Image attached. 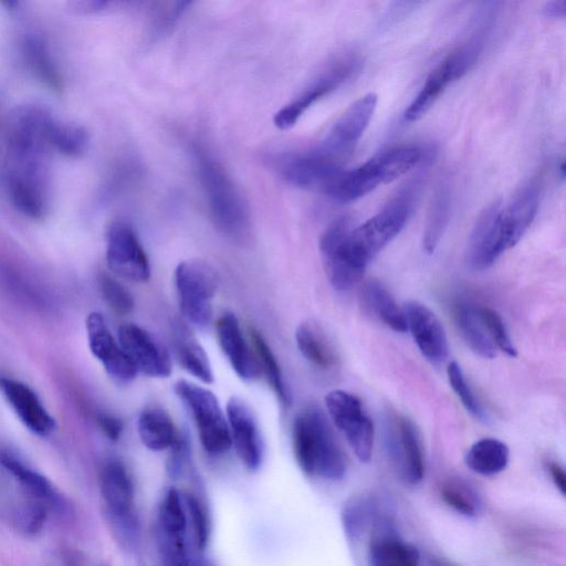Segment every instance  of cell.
Segmentation results:
<instances>
[{"label":"cell","mask_w":566,"mask_h":566,"mask_svg":"<svg viewBox=\"0 0 566 566\" xmlns=\"http://www.w3.org/2000/svg\"><path fill=\"white\" fill-rule=\"evenodd\" d=\"M409 212L410 200L399 197L358 227L342 217L325 229L319 252L334 289L347 291L360 280L367 264L402 230Z\"/></svg>","instance_id":"6da1fadb"},{"label":"cell","mask_w":566,"mask_h":566,"mask_svg":"<svg viewBox=\"0 0 566 566\" xmlns=\"http://www.w3.org/2000/svg\"><path fill=\"white\" fill-rule=\"evenodd\" d=\"M50 149L17 130H8L3 180L13 207L23 216L39 220L50 208Z\"/></svg>","instance_id":"7a4b0ae2"},{"label":"cell","mask_w":566,"mask_h":566,"mask_svg":"<svg viewBox=\"0 0 566 566\" xmlns=\"http://www.w3.org/2000/svg\"><path fill=\"white\" fill-rule=\"evenodd\" d=\"M292 449L297 465L306 475L325 481L344 478L346 458L318 407H306L295 417Z\"/></svg>","instance_id":"3957f363"},{"label":"cell","mask_w":566,"mask_h":566,"mask_svg":"<svg viewBox=\"0 0 566 566\" xmlns=\"http://www.w3.org/2000/svg\"><path fill=\"white\" fill-rule=\"evenodd\" d=\"M199 181L217 228L234 240L250 231V213L240 190L222 165L201 148H195Z\"/></svg>","instance_id":"277c9868"},{"label":"cell","mask_w":566,"mask_h":566,"mask_svg":"<svg viewBox=\"0 0 566 566\" xmlns=\"http://www.w3.org/2000/svg\"><path fill=\"white\" fill-rule=\"evenodd\" d=\"M174 390L190 412L205 451L211 455L228 452L232 447L228 420L214 394L186 379L176 381Z\"/></svg>","instance_id":"5b68a950"},{"label":"cell","mask_w":566,"mask_h":566,"mask_svg":"<svg viewBox=\"0 0 566 566\" xmlns=\"http://www.w3.org/2000/svg\"><path fill=\"white\" fill-rule=\"evenodd\" d=\"M411 168L409 155L394 147L376 155L352 170H343L328 197L338 202L354 201L379 185L391 182Z\"/></svg>","instance_id":"8992f818"},{"label":"cell","mask_w":566,"mask_h":566,"mask_svg":"<svg viewBox=\"0 0 566 566\" xmlns=\"http://www.w3.org/2000/svg\"><path fill=\"white\" fill-rule=\"evenodd\" d=\"M175 286L184 317L197 327H207L213 318L217 291L212 269L200 261H182L175 269Z\"/></svg>","instance_id":"52a82bcc"},{"label":"cell","mask_w":566,"mask_h":566,"mask_svg":"<svg viewBox=\"0 0 566 566\" xmlns=\"http://www.w3.org/2000/svg\"><path fill=\"white\" fill-rule=\"evenodd\" d=\"M481 50L482 43L479 40H472L443 59L428 75L421 90L405 111L403 118L407 122H415L426 115L446 87L472 69Z\"/></svg>","instance_id":"ba28073f"},{"label":"cell","mask_w":566,"mask_h":566,"mask_svg":"<svg viewBox=\"0 0 566 566\" xmlns=\"http://www.w3.org/2000/svg\"><path fill=\"white\" fill-rule=\"evenodd\" d=\"M385 446L399 478L407 485L419 484L424 475V459L413 423L399 413H388L385 420Z\"/></svg>","instance_id":"9c48e42d"},{"label":"cell","mask_w":566,"mask_h":566,"mask_svg":"<svg viewBox=\"0 0 566 566\" xmlns=\"http://www.w3.org/2000/svg\"><path fill=\"white\" fill-rule=\"evenodd\" d=\"M325 406L357 459L363 463L369 462L374 447V424L361 401L353 394L336 389L326 395Z\"/></svg>","instance_id":"30bf717a"},{"label":"cell","mask_w":566,"mask_h":566,"mask_svg":"<svg viewBox=\"0 0 566 566\" xmlns=\"http://www.w3.org/2000/svg\"><path fill=\"white\" fill-rule=\"evenodd\" d=\"M106 261L111 271L125 280L143 283L150 277L147 253L135 230L123 220L112 222L107 229Z\"/></svg>","instance_id":"8fae6325"},{"label":"cell","mask_w":566,"mask_h":566,"mask_svg":"<svg viewBox=\"0 0 566 566\" xmlns=\"http://www.w3.org/2000/svg\"><path fill=\"white\" fill-rule=\"evenodd\" d=\"M277 169L290 185L326 196L344 170L340 160L322 155L314 149L284 156L279 159Z\"/></svg>","instance_id":"7c38bea8"},{"label":"cell","mask_w":566,"mask_h":566,"mask_svg":"<svg viewBox=\"0 0 566 566\" xmlns=\"http://www.w3.org/2000/svg\"><path fill=\"white\" fill-rule=\"evenodd\" d=\"M355 67L356 62L353 59L346 57L334 61L315 76L291 102L274 114V125L280 129L293 127L315 102L346 81Z\"/></svg>","instance_id":"4fadbf2b"},{"label":"cell","mask_w":566,"mask_h":566,"mask_svg":"<svg viewBox=\"0 0 566 566\" xmlns=\"http://www.w3.org/2000/svg\"><path fill=\"white\" fill-rule=\"evenodd\" d=\"M377 105V95L367 93L355 101L335 122L325 138L314 148L340 160L367 128Z\"/></svg>","instance_id":"5bb4252c"},{"label":"cell","mask_w":566,"mask_h":566,"mask_svg":"<svg viewBox=\"0 0 566 566\" xmlns=\"http://www.w3.org/2000/svg\"><path fill=\"white\" fill-rule=\"evenodd\" d=\"M117 340L137 371L154 378L170 376V354L148 331L135 324H124L117 331Z\"/></svg>","instance_id":"9a60e30c"},{"label":"cell","mask_w":566,"mask_h":566,"mask_svg":"<svg viewBox=\"0 0 566 566\" xmlns=\"http://www.w3.org/2000/svg\"><path fill=\"white\" fill-rule=\"evenodd\" d=\"M226 416L239 459L248 470H258L263 461L264 444L254 413L241 398L231 397Z\"/></svg>","instance_id":"2e32d148"},{"label":"cell","mask_w":566,"mask_h":566,"mask_svg":"<svg viewBox=\"0 0 566 566\" xmlns=\"http://www.w3.org/2000/svg\"><path fill=\"white\" fill-rule=\"evenodd\" d=\"M88 346L108 376L119 384H128L137 376V369L111 333L102 314L93 312L86 318Z\"/></svg>","instance_id":"e0dca14e"},{"label":"cell","mask_w":566,"mask_h":566,"mask_svg":"<svg viewBox=\"0 0 566 566\" xmlns=\"http://www.w3.org/2000/svg\"><path fill=\"white\" fill-rule=\"evenodd\" d=\"M101 495L111 524L136 520L135 486L126 465L118 459L108 460L99 476Z\"/></svg>","instance_id":"ac0fdd59"},{"label":"cell","mask_w":566,"mask_h":566,"mask_svg":"<svg viewBox=\"0 0 566 566\" xmlns=\"http://www.w3.org/2000/svg\"><path fill=\"white\" fill-rule=\"evenodd\" d=\"M502 202L490 203L479 216L467 249V263L475 271L489 269L505 251L499 227V211Z\"/></svg>","instance_id":"d6986e66"},{"label":"cell","mask_w":566,"mask_h":566,"mask_svg":"<svg viewBox=\"0 0 566 566\" xmlns=\"http://www.w3.org/2000/svg\"><path fill=\"white\" fill-rule=\"evenodd\" d=\"M407 329L422 356L432 364H440L449 353L448 339L437 315L424 304L409 301L403 307Z\"/></svg>","instance_id":"ffe728a7"},{"label":"cell","mask_w":566,"mask_h":566,"mask_svg":"<svg viewBox=\"0 0 566 566\" xmlns=\"http://www.w3.org/2000/svg\"><path fill=\"white\" fill-rule=\"evenodd\" d=\"M219 346L235 374L243 380H254L260 367L254 350L247 342L238 317L230 312L219 316L216 322Z\"/></svg>","instance_id":"44dd1931"},{"label":"cell","mask_w":566,"mask_h":566,"mask_svg":"<svg viewBox=\"0 0 566 566\" xmlns=\"http://www.w3.org/2000/svg\"><path fill=\"white\" fill-rule=\"evenodd\" d=\"M0 391L30 431L45 437L54 430V419L29 386L12 378L0 377Z\"/></svg>","instance_id":"7402d4cb"},{"label":"cell","mask_w":566,"mask_h":566,"mask_svg":"<svg viewBox=\"0 0 566 566\" xmlns=\"http://www.w3.org/2000/svg\"><path fill=\"white\" fill-rule=\"evenodd\" d=\"M539 191L536 184L524 186L499 211V227L505 250L514 247L532 224L538 208Z\"/></svg>","instance_id":"603a6c76"},{"label":"cell","mask_w":566,"mask_h":566,"mask_svg":"<svg viewBox=\"0 0 566 566\" xmlns=\"http://www.w3.org/2000/svg\"><path fill=\"white\" fill-rule=\"evenodd\" d=\"M368 560L370 566H419L420 555L417 547L400 538L382 517L374 527Z\"/></svg>","instance_id":"cb8c5ba5"},{"label":"cell","mask_w":566,"mask_h":566,"mask_svg":"<svg viewBox=\"0 0 566 566\" xmlns=\"http://www.w3.org/2000/svg\"><path fill=\"white\" fill-rule=\"evenodd\" d=\"M0 465L50 510L63 509L61 494L51 482L15 454L9 451H0Z\"/></svg>","instance_id":"d4e9b609"},{"label":"cell","mask_w":566,"mask_h":566,"mask_svg":"<svg viewBox=\"0 0 566 566\" xmlns=\"http://www.w3.org/2000/svg\"><path fill=\"white\" fill-rule=\"evenodd\" d=\"M22 54L27 65L49 88H62V77L46 40L34 32L27 33L22 40Z\"/></svg>","instance_id":"484cf974"},{"label":"cell","mask_w":566,"mask_h":566,"mask_svg":"<svg viewBox=\"0 0 566 566\" xmlns=\"http://www.w3.org/2000/svg\"><path fill=\"white\" fill-rule=\"evenodd\" d=\"M171 342L176 360L188 374L203 384L213 382L214 376L208 354L187 328L177 326Z\"/></svg>","instance_id":"4316f807"},{"label":"cell","mask_w":566,"mask_h":566,"mask_svg":"<svg viewBox=\"0 0 566 566\" xmlns=\"http://www.w3.org/2000/svg\"><path fill=\"white\" fill-rule=\"evenodd\" d=\"M137 430L143 444L151 451L170 449L179 434L170 416L158 407H148L140 412Z\"/></svg>","instance_id":"83f0119b"},{"label":"cell","mask_w":566,"mask_h":566,"mask_svg":"<svg viewBox=\"0 0 566 566\" xmlns=\"http://www.w3.org/2000/svg\"><path fill=\"white\" fill-rule=\"evenodd\" d=\"M453 317L455 325L468 346L473 353L483 358H493L496 347L488 335L475 305L459 300L453 304Z\"/></svg>","instance_id":"f1b7e54d"},{"label":"cell","mask_w":566,"mask_h":566,"mask_svg":"<svg viewBox=\"0 0 566 566\" xmlns=\"http://www.w3.org/2000/svg\"><path fill=\"white\" fill-rule=\"evenodd\" d=\"M364 307L395 332L407 331V322L401 310L388 290L378 281L367 282L360 294Z\"/></svg>","instance_id":"f546056e"},{"label":"cell","mask_w":566,"mask_h":566,"mask_svg":"<svg viewBox=\"0 0 566 566\" xmlns=\"http://www.w3.org/2000/svg\"><path fill=\"white\" fill-rule=\"evenodd\" d=\"M296 346L302 356L321 370H331L337 365V355L322 329L308 322L295 331Z\"/></svg>","instance_id":"4dcf8cb0"},{"label":"cell","mask_w":566,"mask_h":566,"mask_svg":"<svg viewBox=\"0 0 566 566\" xmlns=\"http://www.w3.org/2000/svg\"><path fill=\"white\" fill-rule=\"evenodd\" d=\"M464 461L471 471L483 476H493L506 469L510 461V450L499 439L483 438L470 447Z\"/></svg>","instance_id":"1f68e13d"},{"label":"cell","mask_w":566,"mask_h":566,"mask_svg":"<svg viewBox=\"0 0 566 566\" xmlns=\"http://www.w3.org/2000/svg\"><path fill=\"white\" fill-rule=\"evenodd\" d=\"M342 525L350 543L358 542L364 533L384 517L377 501L367 495L350 497L342 509Z\"/></svg>","instance_id":"d6a6232c"},{"label":"cell","mask_w":566,"mask_h":566,"mask_svg":"<svg viewBox=\"0 0 566 566\" xmlns=\"http://www.w3.org/2000/svg\"><path fill=\"white\" fill-rule=\"evenodd\" d=\"M157 533L170 538L186 539L188 515L184 497L169 488L158 507Z\"/></svg>","instance_id":"836d02e7"},{"label":"cell","mask_w":566,"mask_h":566,"mask_svg":"<svg viewBox=\"0 0 566 566\" xmlns=\"http://www.w3.org/2000/svg\"><path fill=\"white\" fill-rule=\"evenodd\" d=\"M251 340L259 363L260 373H263L281 405L289 407L292 400L291 392L285 382L277 358L258 331L251 332Z\"/></svg>","instance_id":"e575fe53"},{"label":"cell","mask_w":566,"mask_h":566,"mask_svg":"<svg viewBox=\"0 0 566 566\" xmlns=\"http://www.w3.org/2000/svg\"><path fill=\"white\" fill-rule=\"evenodd\" d=\"M439 493L442 501L459 514L474 517L480 512L481 502L478 493L459 476L444 479L439 486Z\"/></svg>","instance_id":"d590c367"},{"label":"cell","mask_w":566,"mask_h":566,"mask_svg":"<svg viewBox=\"0 0 566 566\" xmlns=\"http://www.w3.org/2000/svg\"><path fill=\"white\" fill-rule=\"evenodd\" d=\"M88 143L90 136L84 127L55 117L49 137L51 150L77 157L86 151Z\"/></svg>","instance_id":"8d00e7d4"},{"label":"cell","mask_w":566,"mask_h":566,"mask_svg":"<svg viewBox=\"0 0 566 566\" xmlns=\"http://www.w3.org/2000/svg\"><path fill=\"white\" fill-rule=\"evenodd\" d=\"M450 216V196L447 187L440 188L434 195L429 209L427 223L423 232V249L432 253L439 244Z\"/></svg>","instance_id":"74e56055"},{"label":"cell","mask_w":566,"mask_h":566,"mask_svg":"<svg viewBox=\"0 0 566 566\" xmlns=\"http://www.w3.org/2000/svg\"><path fill=\"white\" fill-rule=\"evenodd\" d=\"M447 374L452 389L460 398L464 408L480 421L486 422L489 420L488 412L469 385L461 366L457 361H451Z\"/></svg>","instance_id":"f35d334b"},{"label":"cell","mask_w":566,"mask_h":566,"mask_svg":"<svg viewBox=\"0 0 566 566\" xmlns=\"http://www.w3.org/2000/svg\"><path fill=\"white\" fill-rule=\"evenodd\" d=\"M475 311L494 346L506 355L515 357L517 349L501 315L488 306L475 305Z\"/></svg>","instance_id":"ab89813d"},{"label":"cell","mask_w":566,"mask_h":566,"mask_svg":"<svg viewBox=\"0 0 566 566\" xmlns=\"http://www.w3.org/2000/svg\"><path fill=\"white\" fill-rule=\"evenodd\" d=\"M101 294L106 304L117 314H129L135 305L130 292L115 277L101 274L98 277Z\"/></svg>","instance_id":"60d3db41"},{"label":"cell","mask_w":566,"mask_h":566,"mask_svg":"<svg viewBox=\"0 0 566 566\" xmlns=\"http://www.w3.org/2000/svg\"><path fill=\"white\" fill-rule=\"evenodd\" d=\"M187 515L192 525L193 537L199 549H205L210 537V522L208 512L202 502L192 493L184 497Z\"/></svg>","instance_id":"b9f144b4"},{"label":"cell","mask_w":566,"mask_h":566,"mask_svg":"<svg viewBox=\"0 0 566 566\" xmlns=\"http://www.w3.org/2000/svg\"><path fill=\"white\" fill-rule=\"evenodd\" d=\"M169 450L170 453L167 459L166 468L168 474L175 478L181 474L189 461L190 446L188 437L179 432L177 440Z\"/></svg>","instance_id":"7bdbcfd3"},{"label":"cell","mask_w":566,"mask_h":566,"mask_svg":"<svg viewBox=\"0 0 566 566\" xmlns=\"http://www.w3.org/2000/svg\"><path fill=\"white\" fill-rule=\"evenodd\" d=\"M97 422L104 434L112 441H117L123 432V422L113 415L101 413Z\"/></svg>","instance_id":"ee69618b"},{"label":"cell","mask_w":566,"mask_h":566,"mask_svg":"<svg viewBox=\"0 0 566 566\" xmlns=\"http://www.w3.org/2000/svg\"><path fill=\"white\" fill-rule=\"evenodd\" d=\"M547 469L554 484L564 495L566 491V475L563 467L557 462L551 461L548 462Z\"/></svg>","instance_id":"f6af8a7d"},{"label":"cell","mask_w":566,"mask_h":566,"mask_svg":"<svg viewBox=\"0 0 566 566\" xmlns=\"http://www.w3.org/2000/svg\"><path fill=\"white\" fill-rule=\"evenodd\" d=\"M543 13L545 17H548V18H555V19L562 18L563 19L566 13V1L559 0V1L548 2L543 9Z\"/></svg>","instance_id":"bcb514c9"}]
</instances>
